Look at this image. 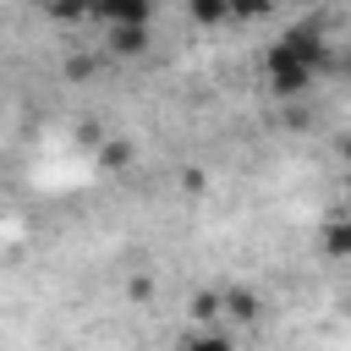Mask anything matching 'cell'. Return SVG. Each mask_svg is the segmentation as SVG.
Wrapping results in <instances>:
<instances>
[{"label": "cell", "instance_id": "obj_6", "mask_svg": "<svg viewBox=\"0 0 351 351\" xmlns=\"http://www.w3.org/2000/svg\"><path fill=\"white\" fill-rule=\"evenodd\" d=\"M126 159H132V143H110L104 148V165H126Z\"/></svg>", "mask_w": 351, "mask_h": 351}, {"label": "cell", "instance_id": "obj_5", "mask_svg": "<svg viewBox=\"0 0 351 351\" xmlns=\"http://www.w3.org/2000/svg\"><path fill=\"white\" fill-rule=\"evenodd\" d=\"M110 44H115L121 55H132V49H143V27H115V33H110Z\"/></svg>", "mask_w": 351, "mask_h": 351}, {"label": "cell", "instance_id": "obj_4", "mask_svg": "<svg viewBox=\"0 0 351 351\" xmlns=\"http://www.w3.org/2000/svg\"><path fill=\"white\" fill-rule=\"evenodd\" d=\"M176 351H230V340H225L219 329H197V335H186Z\"/></svg>", "mask_w": 351, "mask_h": 351}, {"label": "cell", "instance_id": "obj_1", "mask_svg": "<svg viewBox=\"0 0 351 351\" xmlns=\"http://www.w3.org/2000/svg\"><path fill=\"white\" fill-rule=\"evenodd\" d=\"M318 60H324V38H318V27H291L285 38H274V44L263 49V60H258V71H263V82H269V93H280V99H291V93H302V88L313 82V71H318Z\"/></svg>", "mask_w": 351, "mask_h": 351}, {"label": "cell", "instance_id": "obj_3", "mask_svg": "<svg viewBox=\"0 0 351 351\" xmlns=\"http://www.w3.org/2000/svg\"><path fill=\"white\" fill-rule=\"evenodd\" d=\"M318 247H324V258H351V214H335V219H324V230H318Z\"/></svg>", "mask_w": 351, "mask_h": 351}, {"label": "cell", "instance_id": "obj_7", "mask_svg": "<svg viewBox=\"0 0 351 351\" xmlns=\"http://www.w3.org/2000/svg\"><path fill=\"white\" fill-rule=\"evenodd\" d=\"M346 77H351V60H346Z\"/></svg>", "mask_w": 351, "mask_h": 351}, {"label": "cell", "instance_id": "obj_2", "mask_svg": "<svg viewBox=\"0 0 351 351\" xmlns=\"http://www.w3.org/2000/svg\"><path fill=\"white\" fill-rule=\"evenodd\" d=\"M258 307H263V302H258V291H247V285H225V291H219V313L236 318V324H252Z\"/></svg>", "mask_w": 351, "mask_h": 351}]
</instances>
